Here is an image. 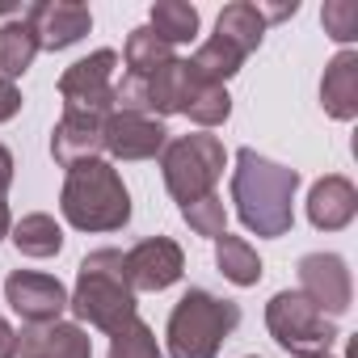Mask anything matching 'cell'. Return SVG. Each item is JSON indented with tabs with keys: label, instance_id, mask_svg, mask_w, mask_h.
<instances>
[{
	"label": "cell",
	"instance_id": "e0dca14e",
	"mask_svg": "<svg viewBox=\"0 0 358 358\" xmlns=\"http://www.w3.org/2000/svg\"><path fill=\"white\" fill-rule=\"evenodd\" d=\"M190 89H194V68H190V59H169L164 68H156V72L148 76V110H152V118L182 114L186 101H190Z\"/></svg>",
	"mask_w": 358,
	"mask_h": 358
},
{
	"label": "cell",
	"instance_id": "5bb4252c",
	"mask_svg": "<svg viewBox=\"0 0 358 358\" xmlns=\"http://www.w3.org/2000/svg\"><path fill=\"white\" fill-rule=\"evenodd\" d=\"M17 358H93V341L72 320L26 324V333H17Z\"/></svg>",
	"mask_w": 358,
	"mask_h": 358
},
{
	"label": "cell",
	"instance_id": "7c38bea8",
	"mask_svg": "<svg viewBox=\"0 0 358 358\" xmlns=\"http://www.w3.org/2000/svg\"><path fill=\"white\" fill-rule=\"evenodd\" d=\"M5 295L26 324H51L68 312V287L38 270H13L5 282Z\"/></svg>",
	"mask_w": 358,
	"mask_h": 358
},
{
	"label": "cell",
	"instance_id": "3957f363",
	"mask_svg": "<svg viewBox=\"0 0 358 358\" xmlns=\"http://www.w3.org/2000/svg\"><path fill=\"white\" fill-rule=\"evenodd\" d=\"M59 211L76 232H118L131 224V194L110 160H85L64 177Z\"/></svg>",
	"mask_w": 358,
	"mask_h": 358
},
{
	"label": "cell",
	"instance_id": "30bf717a",
	"mask_svg": "<svg viewBox=\"0 0 358 358\" xmlns=\"http://www.w3.org/2000/svg\"><path fill=\"white\" fill-rule=\"evenodd\" d=\"M299 295H308L324 316L350 312L354 287H350L345 257H337V253H308V257H299Z\"/></svg>",
	"mask_w": 358,
	"mask_h": 358
},
{
	"label": "cell",
	"instance_id": "44dd1931",
	"mask_svg": "<svg viewBox=\"0 0 358 358\" xmlns=\"http://www.w3.org/2000/svg\"><path fill=\"white\" fill-rule=\"evenodd\" d=\"M34 55H38V43H34V30L26 26V17H13L0 26V76L17 85V76L30 72Z\"/></svg>",
	"mask_w": 358,
	"mask_h": 358
},
{
	"label": "cell",
	"instance_id": "d4e9b609",
	"mask_svg": "<svg viewBox=\"0 0 358 358\" xmlns=\"http://www.w3.org/2000/svg\"><path fill=\"white\" fill-rule=\"evenodd\" d=\"M122 59H127V72H135V76H152L156 68H164V64H169V59H177V55H173V47H169V43H160L148 26H139V30H131V34H127Z\"/></svg>",
	"mask_w": 358,
	"mask_h": 358
},
{
	"label": "cell",
	"instance_id": "1f68e13d",
	"mask_svg": "<svg viewBox=\"0 0 358 358\" xmlns=\"http://www.w3.org/2000/svg\"><path fill=\"white\" fill-rule=\"evenodd\" d=\"M0 13H22V5H13V0H0Z\"/></svg>",
	"mask_w": 358,
	"mask_h": 358
},
{
	"label": "cell",
	"instance_id": "4fadbf2b",
	"mask_svg": "<svg viewBox=\"0 0 358 358\" xmlns=\"http://www.w3.org/2000/svg\"><path fill=\"white\" fill-rule=\"evenodd\" d=\"M101 127H106V118H97V114H72V110H64V118L51 131V156L64 169H76L85 160H101V152H106Z\"/></svg>",
	"mask_w": 358,
	"mask_h": 358
},
{
	"label": "cell",
	"instance_id": "2e32d148",
	"mask_svg": "<svg viewBox=\"0 0 358 358\" xmlns=\"http://www.w3.org/2000/svg\"><path fill=\"white\" fill-rule=\"evenodd\" d=\"M320 106L329 118H358V51H337L320 76Z\"/></svg>",
	"mask_w": 358,
	"mask_h": 358
},
{
	"label": "cell",
	"instance_id": "9a60e30c",
	"mask_svg": "<svg viewBox=\"0 0 358 358\" xmlns=\"http://www.w3.org/2000/svg\"><path fill=\"white\" fill-rule=\"evenodd\" d=\"M354 215H358V190H354L350 177L329 173V177H320V182L312 186V194H308V220H312V228L341 232V228L354 224Z\"/></svg>",
	"mask_w": 358,
	"mask_h": 358
},
{
	"label": "cell",
	"instance_id": "f1b7e54d",
	"mask_svg": "<svg viewBox=\"0 0 358 358\" xmlns=\"http://www.w3.org/2000/svg\"><path fill=\"white\" fill-rule=\"evenodd\" d=\"M9 186H13V152L0 143V241L13 228V211H9Z\"/></svg>",
	"mask_w": 358,
	"mask_h": 358
},
{
	"label": "cell",
	"instance_id": "8992f818",
	"mask_svg": "<svg viewBox=\"0 0 358 358\" xmlns=\"http://www.w3.org/2000/svg\"><path fill=\"white\" fill-rule=\"evenodd\" d=\"M266 329L270 337L295 354V358H320L333 350V341L341 337L337 333V320L324 316L308 295L299 291H278L270 303H266Z\"/></svg>",
	"mask_w": 358,
	"mask_h": 358
},
{
	"label": "cell",
	"instance_id": "836d02e7",
	"mask_svg": "<svg viewBox=\"0 0 358 358\" xmlns=\"http://www.w3.org/2000/svg\"><path fill=\"white\" fill-rule=\"evenodd\" d=\"M249 358H253V354H249Z\"/></svg>",
	"mask_w": 358,
	"mask_h": 358
},
{
	"label": "cell",
	"instance_id": "52a82bcc",
	"mask_svg": "<svg viewBox=\"0 0 358 358\" xmlns=\"http://www.w3.org/2000/svg\"><path fill=\"white\" fill-rule=\"evenodd\" d=\"M114 72H118V51H93L76 59L59 76V97L64 110L72 114H114Z\"/></svg>",
	"mask_w": 358,
	"mask_h": 358
},
{
	"label": "cell",
	"instance_id": "484cf974",
	"mask_svg": "<svg viewBox=\"0 0 358 358\" xmlns=\"http://www.w3.org/2000/svg\"><path fill=\"white\" fill-rule=\"evenodd\" d=\"M182 220L190 224V232H199V236H207V241H215V236L228 232V211H224V199H220V194H207V199L182 207Z\"/></svg>",
	"mask_w": 358,
	"mask_h": 358
},
{
	"label": "cell",
	"instance_id": "4dcf8cb0",
	"mask_svg": "<svg viewBox=\"0 0 358 358\" xmlns=\"http://www.w3.org/2000/svg\"><path fill=\"white\" fill-rule=\"evenodd\" d=\"M0 358H17V333L5 316H0Z\"/></svg>",
	"mask_w": 358,
	"mask_h": 358
},
{
	"label": "cell",
	"instance_id": "9c48e42d",
	"mask_svg": "<svg viewBox=\"0 0 358 358\" xmlns=\"http://www.w3.org/2000/svg\"><path fill=\"white\" fill-rule=\"evenodd\" d=\"M26 26L34 30L38 51H68L93 30V13L76 0H34L26 9Z\"/></svg>",
	"mask_w": 358,
	"mask_h": 358
},
{
	"label": "cell",
	"instance_id": "6da1fadb",
	"mask_svg": "<svg viewBox=\"0 0 358 358\" xmlns=\"http://www.w3.org/2000/svg\"><path fill=\"white\" fill-rule=\"evenodd\" d=\"M295 190H299V173L257 156L253 148L236 152V169H232V203L236 215L249 232L274 241L287 236L295 224Z\"/></svg>",
	"mask_w": 358,
	"mask_h": 358
},
{
	"label": "cell",
	"instance_id": "4316f807",
	"mask_svg": "<svg viewBox=\"0 0 358 358\" xmlns=\"http://www.w3.org/2000/svg\"><path fill=\"white\" fill-rule=\"evenodd\" d=\"M110 358H164L156 345V333L143 320H131L122 333L110 337Z\"/></svg>",
	"mask_w": 358,
	"mask_h": 358
},
{
	"label": "cell",
	"instance_id": "277c9868",
	"mask_svg": "<svg viewBox=\"0 0 358 358\" xmlns=\"http://www.w3.org/2000/svg\"><path fill=\"white\" fill-rule=\"evenodd\" d=\"M236 324H241V303L220 299L203 287H190L169 312L164 341L173 358H215Z\"/></svg>",
	"mask_w": 358,
	"mask_h": 358
},
{
	"label": "cell",
	"instance_id": "d6a6232c",
	"mask_svg": "<svg viewBox=\"0 0 358 358\" xmlns=\"http://www.w3.org/2000/svg\"><path fill=\"white\" fill-rule=\"evenodd\" d=\"M320 358H333V354H320Z\"/></svg>",
	"mask_w": 358,
	"mask_h": 358
},
{
	"label": "cell",
	"instance_id": "ba28073f",
	"mask_svg": "<svg viewBox=\"0 0 358 358\" xmlns=\"http://www.w3.org/2000/svg\"><path fill=\"white\" fill-rule=\"evenodd\" d=\"M122 270H127V282H131L135 295L139 291H169L186 274V253L169 236H148V241H139L135 249L122 253Z\"/></svg>",
	"mask_w": 358,
	"mask_h": 358
},
{
	"label": "cell",
	"instance_id": "ffe728a7",
	"mask_svg": "<svg viewBox=\"0 0 358 358\" xmlns=\"http://www.w3.org/2000/svg\"><path fill=\"white\" fill-rule=\"evenodd\" d=\"M9 236H13V245H17L22 257H55V253L64 249V228H59L51 215H43V211L22 215V220L9 228Z\"/></svg>",
	"mask_w": 358,
	"mask_h": 358
},
{
	"label": "cell",
	"instance_id": "f546056e",
	"mask_svg": "<svg viewBox=\"0 0 358 358\" xmlns=\"http://www.w3.org/2000/svg\"><path fill=\"white\" fill-rule=\"evenodd\" d=\"M17 110H22V89H17L13 80H5V76H0V122L17 118Z\"/></svg>",
	"mask_w": 358,
	"mask_h": 358
},
{
	"label": "cell",
	"instance_id": "83f0119b",
	"mask_svg": "<svg viewBox=\"0 0 358 358\" xmlns=\"http://www.w3.org/2000/svg\"><path fill=\"white\" fill-rule=\"evenodd\" d=\"M320 22H324V34L333 43H354L358 38V5L354 0H329Z\"/></svg>",
	"mask_w": 358,
	"mask_h": 358
},
{
	"label": "cell",
	"instance_id": "603a6c76",
	"mask_svg": "<svg viewBox=\"0 0 358 358\" xmlns=\"http://www.w3.org/2000/svg\"><path fill=\"white\" fill-rule=\"evenodd\" d=\"M245 59L249 55H241L232 43H224L220 34H211L199 51H194V59H190V68L203 76V80H211V85H224V80H232L241 68H245Z\"/></svg>",
	"mask_w": 358,
	"mask_h": 358
},
{
	"label": "cell",
	"instance_id": "ac0fdd59",
	"mask_svg": "<svg viewBox=\"0 0 358 358\" xmlns=\"http://www.w3.org/2000/svg\"><path fill=\"white\" fill-rule=\"evenodd\" d=\"M215 34L224 43H232L241 55H253L266 38V17H262V5H253V0H236V5H228L215 22Z\"/></svg>",
	"mask_w": 358,
	"mask_h": 358
},
{
	"label": "cell",
	"instance_id": "7a4b0ae2",
	"mask_svg": "<svg viewBox=\"0 0 358 358\" xmlns=\"http://www.w3.org/2000/svg\"><path fill=\"white\" fill-rule=\"evenodd\" d=\"M68 308L76 320L101 329V333H122L135 316V291L127 282V270H122V253L118 249H97L80 262L76 270V287L68 295Z\"/></svg>",
	"mask_w": 358,
	"mask_h": 358
},
{
	"label": "cell",
	"instance_id": "7402d4cb",
	"mask_svg": "<svg viewBox=\"0 0 358 358\" xmlns=\"http://www.w3.org/2000/svg\"><path fill=\"white\" fill-rule=\"evenodd\" d=\"M148 30H152L160 43H169V47L194 43V34H199V9H194V5H182V0H156Z\"/></svg>",
	"mask_w": 358,
	"mask_h": 358
},
{
	"label": "cell",
	"instance_id": "8fae6325",
	"mask_svg": "<svg viewBox=\"0 0 358 358\" xmlns=\"http://www.w3.org/2000/svg\"><path fill=\"white\" fill-rule=\"evenodd\" d=\"M101 139H106V152H110L114 160H152V156L164 152L169 131H164V122L152 118V114L114 110V114H106Z\"/></svg>",
	"mask_w": 358,
	"mask_h": 358
},
{
	"label": "cell",
	"instance_id": "cb8c5ba5",
	"mask_svg": "<svg viewBox=\"0 0 358 358\" xmlns=\"http://www.w3.org/2000/svg\"><path fill=\"white\" fill-rule=\"evenodd\" d=\"M182 114H186L190 122H199V127H220V122H228V114H232V97H228L224 85H211V80H203V76L194 72V89H190V101H186Z\"/></svg>",
	"mask_w": 358,
	"mask_h": 358
},
{
	"label": "cell",
	"instance_id": "5b68a950",
	"mask_svg": "<svg viewBox=\"0 0 358 358\" xmlns=\"http://www.w3.org/2000/svg\"><path fill=\"white\" fill-rule=\"evenodd\" d=\"M224 164H228L224 139L220 135H207V131H199V135H177L160 152L164 190L182 203V207L215 194L220 177H224Z\"/></svg>",
	"mask_w": 358,
	"mask_h": 358
},
{
	"label": "cell",
	"instance_id": "d6986e66",
	"mask_svg": "<svg viewBox=\"0 0 358 358\" xmlns=\"http://www.w3.org/2000/svg\"><path fill=\"white\" fill-rule=\"evenodd\" d=\"M215 266L228 282L236 287H257L262 282V257L245 236H215Z\"/></svg>",
	"mask_w": 358,
	"mask_h": 358
}]
</instances>
